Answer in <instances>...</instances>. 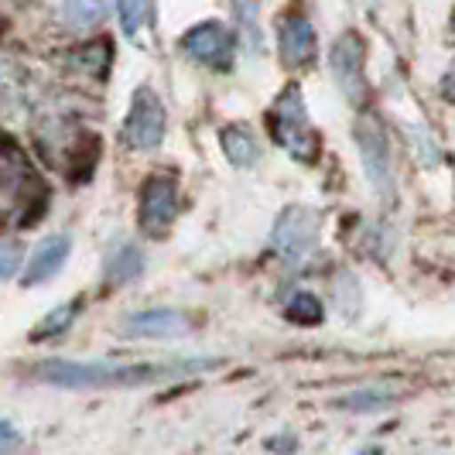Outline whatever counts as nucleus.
Segmentation results:
<instances>
[{
  "mask_svg": "<svg viewBox=\"0 0 455 455\" xmlns=\"http://www.w3.org/2000/svg\"><path fill=\"white\" fill-rule=\"evenodd\" d=\"M164 127H168V114L158 92L151 86L134 90L131 110L124 116V144L134 151H155L164 140Z\"/></svg>",
  "mask_w": 455,
  "mask_h": 455,
  "instance_id": "obj_6",
  "label": "nucleus"
},
{
  "mask_svg": "<svg viewBox=\"0 0 455 455\" xmlns=\"http://www.w3.org/2000/svg\"><path fill=\"white\" fill-rule=\"evenodd\" d=\"M220 360H175V363H114V360H45L31 373L35 380L52 384L62 390H107V387H140L161 377H188V373H203L216 370Z\"/></svg>",
  "mask_w": 455,
  "mask_h": 455,
  "instance_id": "obj_1",
  "label": "nucleus"
},
{
  "mask_svg": "<svg viewBox=\"0 0 455 455\" xmlns=\"http://www.w3.org/2000/svg\"><path fill=\"white\" fill-rule=\"evenodd\" d=\"M233 18H236V35L247 42V52H251V55H260V48H264L260 4H257V0H233Z\"/></svg>",
  "mask_w": 455,
  "mask_h": 455,
  "instance_id": "obj_17",
  "label": "nucleus"
},
{
  "mask_svg": "<svg viewBox=\"0 0 455 455\" xmlns=\"http://www.w3.org/2000/svg\"><path fill=\"white\" fill-rule=\"evenodd\" d=\"M110 11H114V0H62V21L72 31H90L96 24H103Z\"/></svg>",
  "mask_w": 455,
  "mask_h": 455,
  "instance_id": "obj_16",
  "label": "nucleus"
},
{
  "mask_svg": "<svg viewBox=\"0 0 455 455\" xmlns=\"http://www.w3.org/2000/svg\"><path fill=\"white\" fill-rule=\"evenodd\" d=\"M267 124H271L274 140L291 155L301 164H315L322 151V140L308 120V110H305V96L298 86H284L281 96L274 100L271 114H267Z\"/></svg>",
  "mask_w": 455,
  "mask_h": 455,
  "instance_id": "obj_3",
  "label": "nucleus"
},
{
  "mask_svg": "<svg viewBox=\"0 0 455 455\" xmlns=\"http://www.w3.org/2000/svg\"><path fill=\"white\" fill-rule=\"evenodd\" d=\"M144 274V251L137 243L120 240L107 251L103 260V277H107V288H124V284H134L137 277Z\"/></svg>",
  "mask_w": 455,
  "mask_h": 455,
  "instance_id": "obj_13",
  "label": "nucleus"
},
{
  "mask_svg": "<svg viewBox=\"0 0 455 455\" xmlns=\"http://www.w3.org/2000/svg\"><path fill=\"white\" fill-rule=\"evenodd\" d=\"M182 52L188 59H196L199 66L209 68H229L236 59V38L227 24L220 21H203L196 28H188L182 35Z\"/></svg>",
  "mask_w": 455,
  "mask_h": 455,
  "instance_id": "obj_9",
  "label": "nucleus"
},
{
  "mask_svg": "<svg viewBox=\"0 0 455 455\" xmlns=\"http://www.w3.org/2000/svg\"><path fill=\"white\" fill-rule=\"evenodd\" d=\"M79 308H83V301H66V305L52 308L45 319L31 329V339L42 342V339H55V336L68 332V329H72V322L79 319Z\"/></svg>",
  "mask_w": 455,
  "mask_h": 455,
  "instance_id": "obj_19",
  "label": "nucleus"
},
{
  "mask_svg": "<svg viewBox=\"0 0 455 455\" xmlns=\"http://www.w3.org/2000/svg\"><path fill=\"white\" fill-rule=\"evenodd\" d=\"M452 31H455V14H452Z\"/></svg>",
  "mask_w": 455,
  "mask_h": 455,
  "instance_id": "obj_26",
  "label": "nucleus"
},
{
  "mask_svg": "<svg viewBox=\"0 0 455 455\" xmlns=\"http://www.w3.org/2000/svg\"><path fill=\"white\" fill-rule=\"evenodd\" d=\"M21 267V243L18 240H0V281H11Z\"/></svg>",
  "mask_w": 455,
  "mask_h": 455,
  "instance_id": "obj_23",
  "label": "nucleus"
},
{
  "mask_svg": "<svg viewBox=\"0 0 455 455\" xmlns=\"http://www.w3.org/2000/svg\"><path fill=\"white\" fill-rule=\"evenodd\" d=\"M284 315L295 322V325H319L322 315H325V308H322L319 295H312V291H295V295L288 298V305H284Z\"/></svg>",
  "mask_w": 455,
  "mask_h": 455,
  "instance_id": "obj_20",
  "label": "nucleus"
},
{
  "mask_svg": "<svg viewBox=\"0 0 455 455\" xmlns=\"http://www.w3.org/2000/svg\"><path fill=\"white\" fill-rule=\"evenodd\" d=\"M295 438H284V442H267V449H295Z\"/></svg>",
  "mask_w": 455,
  "mask_h": 455,
  "instance_id": "obj_25",
  "label": "nucleus"
},
{
  "mask_svg": "<svg viewBox=\"0 0 455 455\" xmlns=\"http://www.w3.org/2000/svg\"><path fill=\"white\" fill-rule=\"evenodd\" d=\"M319 229L322 216L308 205H288L281 209L277 223L271 229V247L274 253H281L284 260H301L319 247Z\"/></svg>",
  "mask_w": 455,
  "mask_h": 455,
  "instance_id": "obj_5",
  "label": "nucleus"
},
{
  "mask_svg": "<svg viewBox=\"0 0 455 455\" xmlns=\"http://www.w3.org/2000/svg\"><path fill=\"white\" fill-rule=\"evenodd\" d=\"M353 137H356V148L363 158L366 182L384 203H390L397 192V168H394V148H390L387 127L380 124V116L360 114L353 124Z\"/></svg>",
  "mask_w": 455,
  "mask_h": 455,
  "instance_id": "obj_4",
  "label": "nucleus"
},
{
  "mask_svg": "<svg viewBox=\"0 0 455 455\" xmlns=\"http://www.w3.org/2000/svg\"><path fill=\"white\" fill-rule=\"evenodd\" d=\"M151 18V0H120V24L127 35H137Z\"/></svg>",
  "mask_w": 455,
  "mask_h": 455,
  "instance_id": "obj_22",
  "label": "nucleus"
},
{
  "mask_svg": "<svg viewBox=\"0 0 455 455\" xmlns=\"http://www.w3.org/2000/svg\"><path fill=\"white\" fill-rule=\"evenodd\" d=\"M397 404V394L387 387H363V390H353L336 401V408L342 411H353V414H377V411H387Z\"/></svg>",
  "mask_w": 455,
  "mask_h": 455,
  "instance_id": "obj_18",
  "label": "nucleus"
},
{
  "mask_svg": "<svg viewBox=\"0 0 455 455\" xmlns=\"http://www.w3.org/2000/svg\"><path fill=\"white\" fill-rule=\"evenodd\" d=\"M336 308H339L342 319H349V322L360 315V284H356L353 274H346V271L336 277Z\"/></svg>",
  "mask_w": 455,
  "mask_h": 455,
  "instance_id": "obj_21",
  "label": "nucleus"
},
{
  "mask_svg": "<svg viewBox=\"0 0 455 455\" xmlns=\"http://www.w3.org/2000/svg\"><path fill=\"white\" fill-rule=\"evenodd\" d=\"M220 144L233 168H253L260 161V137L253 134L247 124H227L220 134Z\"/></svg>",
  "mask_w": 455,
  "mask_h": 455,
  "instance_id": "obj_14",
  "label": "nucleus"
},
{
  "mask_svg": "<svg viewBox=\"0 0 455 455\" xmlns=\"http://www.w3.org/2000/svg\"><path fill=\"white\" fill-rule=\"evenodd\" d=\"M68 253H72V236L68 233H55V236H45L35 253H31V260H28V267L21 274V284L24 288H35V284H45L52 281L55 274L66 267Z\"/></svg>",
  "mask_w": 455,
  "mask_h": 455,
  "instance_id": "obj_11",
  "label": "nucleus"
},
{
  "mask_svg": "<svg viewBox=\"0 0 455 455\" xmlns=\"http://www.w3.org/2000/svg\"><path fill=\"white\" fill-rule=\"evenodd\" d=\"M366 42L356 35V31H346L336 38L332 45V55H329V68L336 76V86L342 90V96L356 107H363L366 100Z\"/></svg>",
  "mask_w": 455,
  "mask_h": 455,
  "instance_id": "obj_8",
  "label": "nucleus"
},
{
  "mask_svg": "<svg viewBox=\"0 0 455 455\" xmlns=\"http://www.w3.org/2000/svg\"><path fill=\"white\" fill-rule=\"evenodd\" d=\"M116 332L124 339H179L185 332H192V322L175 308H144L127 315L116 325Z\"/></svg>",
  "mask_w": 455,
  "mask_h": 455,
  "instance_id": "obj_10",
  "label": "nucleus"
},
{
  "mask_svg": "<svg viewBox=\"0 0 455 455\" xmlns=\"http://www.w3.org/2000/svg\"><path fill=\"white\" fill-rule=\"evenodd\" d=\"M18 445H21V432H18V425L0 418V452H11V449H18Z\"/></svg>",
  "mask_w": 455,
  "mask_h": 455,
  "instance_id": "obj_24",
  "label": "nucleus"
},
{
  "mask_svg": "<svg viewBox=\"0 0 455 455\" xmlns=\"http://www.w3.org/2000/svg\"><path fill=\"white\" fill-rule=\"evenodd\" d=\"M68 68L76 76H90V79H107L110 72V62H114V52H110V42H92V45H79L66 55Z\"/></svg>",
  "mask_w": 455,
  "mask_h": 455,
  "instance_id": "obj_15",
  "label": "nucleus"
},
{
  "mask_svg": "<svg viewBox=\"0 0 455 455\" xmlns=\"http://www.w3.org/2000/svg\"><path fill=\"white\" fill-rule=\"evenodd\" d=\"M277 48H281V62L288 68H301L315 59V28L305 18H288L281 24L277 35Z\"/></svg>",
  "mask_w": 455,
  "mask_h": 455,
  "instance_id": "obj_12",
  "label": "nucleus"
},
{
  "mask_svg": "<svg viewBox=\"0 0 455 455\" xmlns=\"http://www.w3.org/2000/svg\"><path fill=\"white\" fill-rule=\"evenodd\" d=\"M179 220V182L172 175H151L137 199V223L148 236H168Z\"/></svg>",
  "mask_w": 455,
  "mask_h": 455,
  "instance_id": "obj_7",
  "label": "nucleus"
},
{
  "mask_svg": "<svg viewBox=\"0 0 455 455\" xmlns=\"http://www.w3.org/2000/svg\"><path fill=\"white\" fill-rule=\"evenodd\" d=\"M0 203L11 205V212H24L21 227L38 223L48 205V188L11 137H0Z\"/></svg>",
  "mask_w": 455,
  "mask_h": 455,
  "instance_id": "obj_2",
  "label": "nucleus"
}]
</instances>
